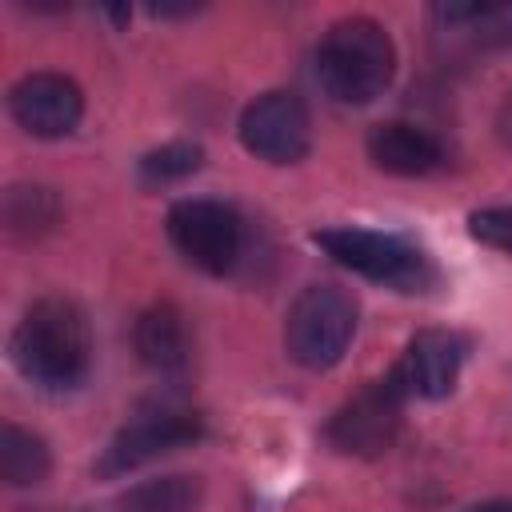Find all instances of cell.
I'll return each mask as SVG.
<instances>
[{
  "label": "cell",
  "mask_w": 512,
  "mask_h": 512,
  "mask_svg": "<svg viewBox=\"0 0 512 512\" xmlns=\"http://www.w3.org/2000/svg\"><path fill=\"white\" fill-rule=\"evenodd\" d=\"M12 360L40 388H76L92 364V332L84 312L64 296L36 300L12 336Z\"/></svg>",
  "instance_id": "obj_1"
},
{
  "label": "cell",
  "mask_w": 512,
  "mask_h": 512,
  "mask_svg": "<svg viewBox=\"0 0 512 512\" xmlns=\"http://www.w3.org/2000/svg\"><path fill=\"white\" fill-rule=\"evenodd\" d=\"M396 72V48L388 32L368 16L336 20L320 48H316V76L328 96L340 104H368L376 100Z\"/></svg>",
  "instance_id": "obj_2"
},
{
  "label": "cell",
  "mask_w": 512,
  "mask_h": 512,
  "mask_svg": "<svg viewBox=\"0 0 512 512\" xmlns=\"http://www.w3.org/2000/svg\"><path fill=\"white\" fill-rule=\"evenodd\" d=\"M316 244L344 268L376 280V284H388V288H400V292H420L428 280H432V264L428 256L396 236V232H376V228H324L316 232Z\"/></svg>",
  "instance_id": "obj_3"
},
{
  "label": "cell",
  "mask_w": 512,
  "mask_h": 512,
  "mask_svg": "<svg viewBox=\"0 0 512 512\" xmlns=\"http://www.w3.org/2000/svg\"><path fill=\"white\" fill-rule=\"evenodd\" d=\"M356 332V300L336 284H308L284 320L288 356L304 368H332Z\"/></svg>",
  "instance_id": "obj_4"
},
{
  "label": "cell",
  "mask_w": 512,
  "mask_h": 512,
  "mask_svg": "<svg viewBox=\"0 0 512 512\" xmlns=\"http://www.w3.org/2000/svg\"><path fill=\"white\" fill-rule=\"evenodd\" d=\"M404 380L392 368L384 380H368L352 400L336 408L328 420V440L348 452V456H380L392 448L396 428H400V408H404Z\"/></svg>",
  "instance_id": "obj_5"
},
{
  "label": "cell",
  "mask_w": 512,
  "mask_h": 512,
  "mask_svg": "<svg viewBox=\"0 0 512 512\" xmlns=\"http://www.w3.org/2000/svg\"><path fill=\"white\" fill-rule=\"evenodd\" d=\"M168 240L188 264L220 276L240 256V216L220 200H180L168 212Z\"/></svg>",
  "instance_id": "obj_6"
},
{
  "label": "cell",
  "mask_w": 512,
  "mask_h": 512,
  "mask_svg": "<svg viewBox=\"0 0 512 512\" xmlns=\"http://www.w3.org/2000/svg\"><path fill=\"white\" fill-rule=\"evenodd\" d=\"M200 436V416L188 412V408H172V404H160V408H148V412H136L116 436L112 444L104 448L100 456V472L104 476H120L128 468H140L180 444H192Z\"/></svg>",
  "instance_id": "obj_7"
},
{
  "label": "cell",
  "mask_w": 512,
  "mask_h": 512,
  "mask_svg": "<svg viewBox=\"0 0 512 512\" xmlns=\"http://www.w3.org/2000/svg\"><path fill=\"white\" fill-rule=\"evenodd\" d=\"M240 140L252 156L268 164H292L312 144L308 108L292 92H264L240 116Z\"/></svg>",
  "instance_id": "obj_8"
},
{
  "label": "cell",
  "mask_w": 512,
  "mask_h": 512,
  "mask_svg": "<svg viewBox=\"0 0 512 512\" xmlns=\"http://www.w3.org/2000/svg\"><path fill=\"white\" fill-rule=\"evenodd\" d=\"M8 108H12V120L24 132L64 136L80 124L84 96H80L76 80L60 76V72H32V76L16 80V88L8 92Z\"/></svg>",
  "instance_id": "obj_9"
},
{
  "label": "cell",
  "mask_w": 512,
  "mask_h": 512,
  "mask_svg": "<svg viewBox=\"0 0 512 512\" xmlns=\"http://www.w3.org/2000/svg\"><path fill=\"white\" fill-rule=\"evenodd\" d=\"M464 356H468V340L460 332H448V328H424L408 340V352L404 360L396 364L400 380L408 392L416 396H428V400H440L456 388L460 380V368H464Z\"/></svg>",
  "instance_id": "obj_10"
},
{
  "label": "cell",
  "mask_w": 512,
  "mask_h": 512,
  "mask_svg": "<svg viewBox=\"0 0 512 512\" xmlns=\"http://www.w3.org/2000/svg\"><path fill=\"white\" fill-rule=\"evenodd\" d=\"M368 156L392 176H424L440 164V140L408 120H384L368 132Z\"/></svg>",
  "instance_id": "obj_11"
},
{
  "label": "cell",
  "mask_w": 512,
  "mask_h": 512,
  "mask_svg": "<svg viewBox=\"0 0 512 512\" xmlns=\"http://www.w3.org/2000/svg\"><path fill=\"white\" fill-rule=\"evenodd\" d=\"M136 352L160 376H180L192 360V332L176 304H152L136 320Z\"/></svg>",
  "instance_id": "obj_12"
},
{
  "label": "cell",
  "mask_w": 512,
  "mask_h": 512,
  "mask_svg": "<svg viewBox=\"0 0 512 512\" xmlns=\"http://www.w3.org/2000/svg\"><path fill=\"white\" fill-rule=\"evenodd\" d=\"M52 468V456L44 448V440L20 424H4L0 432V476L12 488H28L40 484Z\"/></svg>",
  "instance_id": "obj_13"
},
{
  "label": "cell",
  "mask_w": 512,
  "mask_h": 512,
  "mask_svg": "<svg viewBox=\"0 0 512 512\" xmlns=\"http://www.w3.org/2000/svg\"><path fill=\"white\" fill-rule=\"evenodd\" d=\"M200 480L196 476H156L120 496V512H196Z\"/></svg>",
  "instance_id": "obj_14"
},
{
  "label": "cell",
  "mask_w": 512,
  "mask_h": 512,
  "mask_svg": "<svg viewBox=\"0 0 512 512\" xmlns=\"http://www.w3.org/2000/svg\"><path fill=\"white\" fill-rule=\"evenodd\" d=\"M448 24H464L484 48H512V4H448L440 8Z\"/></svg>",
  "instance_id": "obj_15"
},
{
  "label": "cell",
  "mask_w": 512,
  "mask_h": 512,
  "mask_svg": "<svg viewBox=\"0 0 512 512\" xmlns=\"http://www.w3.org/2000/svg\"><path fill=\"white\" fill-rule=\"evenodd\" d=\"M200 160H204V152L196 144L176 140V144H164L140 160V180L144 184H172V180H184L188 172H196Z\"/></svg>",
  "instance_id": "obj_16"
},
{
  "label": "cell",
  "mask_w": 512,
  "mask_h": 512,
  "mask_svg": "<svg viewBox=\"0 0 512 512\" xmlns=\"http://www.w3.org/2000/svg\"><path fill=\"white\" fill-rule=\"evenodd\" d=\"M8 196H12L16 204H24V212L8 208V224H12V228L36 232V228H48V224L56 220V200H52V192H44V188H12Z\"/></svg>",
  "instance_id": "obj_17"
},
{
  "label": "cell",
  "mask_w": 512,
  "mask_h": 512,
  "mask_svg": "<svg viewBox=\"0 0 512 512\" xmlns=\"http://www.w3.org/2000/svg\"><path fill=\"white\" fill-rule=\"evenodd\" d=\"M468 232H472L480 244H488V248L512 252V204L472 212V216H468Z\"/></svg>",
  "instance_id": "obj_18"
},
{
  "label": "cell",
  "mask_w": 512,
  "mask_h": 512,
  "mask_svg": "<svg viewBox=\"0 0 512 512\" xmlns=\"http://www.w3.org/2000/svg\"><path fill=\"white\" fill-rule=\"evenodd\" d=\"M468 512H512V500H484V504H472Z\"/></svg>",
  "instance_id": "obj_19"
}]
</instances>
